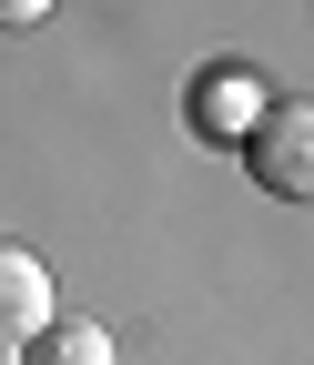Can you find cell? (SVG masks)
<instances>
[{
	"mask_svg": "<svg viewBox=\"0 0 314 365\" xmlns=\"http://www.w3.org/2000/svg\"><path fill=\"white\" fill-rule=\"evenodd\" d=\"M244 163L274 203H304L314 193V112L304 102H263V122L244 132Z\"/></svg>",
	"mask_w": 314,
	"mask_h": 365,
	"instance_id": "obj_1",
	"label": "cell"
},
{
	"mask_svg": "<svg viewBox=\"0 0 314 365\" xmlns=\"http://www.w3.org/2000/svg\"><path fill=\"white\" fill-rule=\"evenodd\" d=\"M41 325H51V264L31 244H0V365H11Z\"/></svg>",
	"mask_w": 314,
	"mask_h": 365,
	"instance_id": "obj_2",
	"label": "cell"
},
{
	"mask_svg": "<svg viewBox=\"0 0 314 365\" xmlns=\"http://www.w3.org/2000/svg\"><path fill=\"white\" fill-rule=\"evenodd\" d=\"M193 112H203V132H234V143H244V132L263 122V81H253V71H213V81L193 91Z\"/></svg>",
	"mask_w": 314,
	"mask_h": 365,
	"instance_id": "obj_3",
	"label": "cell"
},
{
	"mask_svg": "<svg viewBox=\"0 0 314 365\" xmlns=\"http://www.w3.org/2000/svg\"><path fill=\"white\" fill-rule=\"evenodd\" d=\"M21 365H112V335L92 325V314H51V325L21 345Z\"/></svg>",
	"mask_w": 314,
	"mask_h": 365,
	"instance_id": "obj_4",
	"label": "cell"
},
{
	"mask_svg": "<svg viewBox=\"0 0 314 365\" xmlns=\"http://www.w3.org/2000/svg\"><path fill=\"white\" fill-rule=\"evenodd\" d=\"M61 0H0V31H31V21H51Z\"/></svg>",
	"mask_w": 314,
	"mask_h": 365,
	"instance_id": "obj_5",
	"label": "cell"
}]
</instances>
